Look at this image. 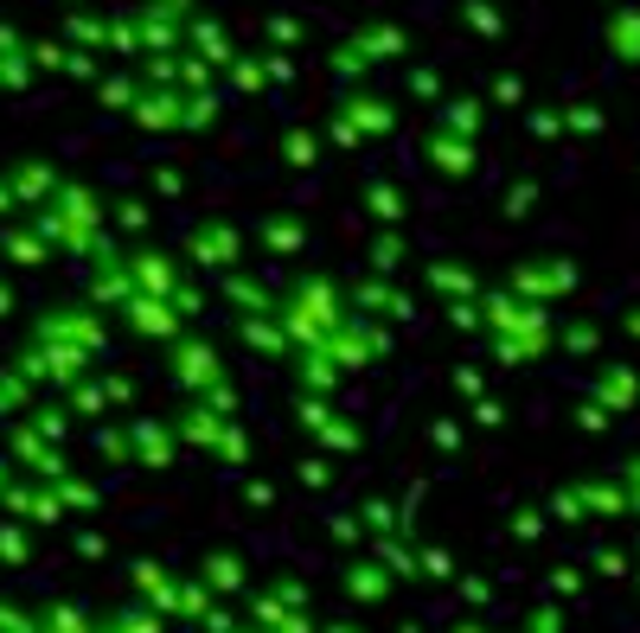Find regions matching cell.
Returning <instances> with one entry per match:
<instances>
[{"label": "cell", "instance_id": "d6986e66", "mask_svg": "<svg viewBox=\"0 0 640 633\" xmlns=\"http://www.w3.org/2000/svg\"><path fill=\"white\" fill-rule=\"evenodd\" d=\"M65 409H71L77 423H102V409H109V384L102 378H77L65 390Z\"/></svg>", "mask_w": 640, "mask_h": 633}, {"label": "cell", "instance_id": "9a60e30c", "mask_svg": "<svg viewBox=\"0 0 640 633\" xmlns=\"http://www.w3.org/2000/svg\"><path fill=\"white\" fill-rule=\"evenodd\" d=\"M32 390H39V384H32V378L20 372V365L7 358V365H0V423H13V416H26V409L39 404Z\"/></svg>", "mask_w": 640, "mask_h": 633}, {"label": "cell", "instance_id": "d590c367", "mask_svg": "<svg viewBox=\"0 0 640 633\" xmlns=\"http://www.w3.org/2000/svg\"><path fill=\"white\" fill-rule=\"evenodd\" d=\"M269 633H314V621H307V614H288V621H282V627H269Z\"/></svg>", "mask_w": 640, "mask_h": 633}, {"label": "cell", "instance_id": "8992f818", "mask_svg": "<svg viewBox=\"0 0 640 633\" xmlns=\"http://www.w3.org/2000/svg\"><path fill=\"white\" fill-rule=\"evenodd\" d=\"M167 378H174L186 397H205V390L230 384V372H225V358H218V346H205V339H186V333H179L174 346H167Z\"/></svg>", "mask_w": 640, "mask_h": 633}, {"label": "cell", "instance_id": "52a82bcc", "mask_svg": "<svg viewBox=\"0 0 640 633\" xmlns=\"http://www.w3.org/2000/svg\"><path fill=\"white\" fill-rule=\"evenodd\" d=\"M32 339H71L83 353H102V307L90 301V295H83V301H51L46 314H39Z\"/></svg>", "mask_w": 640, "mask_h": 633}, {"label": "cell", "instance_id": "7c38bea8", "mask_svg": "<svg viewBox=\"0 0 640 633\" xmlns=\"http://www.w3.org/2000/svg\"><path fill=\"white\" fill-rule=\"evenodd\" d=\"M186 256H193L199 269H237V230L230 225H199L186 237Z\"/></svg>", "mask_w": 640, "mask_h": 633}, {"label": "cell", "instance_id": "1f68e13d", "mask_svg": "<svg viewBox=\"0 0 640 633\" xmlns=\"http://www.w3.org/2000/svg\"><path fill=\"white\" fill-rule=\"evenodd\" d=\"M0 633H39V609H26V602H0Z\"/></svg>", "mask_w": 640, "mask_h": 633}, {"label": "cell", "instance_id": "f546056e", "mask_svg": "<svg viewBox=\"0 0 640 633\" xmlns=\"http://www.w3.org/2000/svg\"><path fill=\"white\" fill-rule=\"evenodd\" d=\"M211 455L225 461V467H244V461H250V442H244V429L230 423V429L218 435V442H211Z\"/></svg>", "mask_w": 640, "mask_h": 633}, {"label": "cell", "instance_id": "603a6c76", "mask_svg": "<svg viewBox=\"0 0 640 633\" xmlns=\"http://www.w3.org/2000/svg\"><path fill=\"white\" fill-rule=\"evenodd\" d=\"M225 301L237 307V320H244V314H276L269 288H256V281H244V276H225Z\"/></svg>", "mask_w": 640, "mask_h": 633}, {"label": "cell", "instance_id": "e575fe53", "mask_svg": "<svg viewBox=\"0 0 640 633\" xmlns=\"http://www.w3.org/2000/svg\"><path fill=\"white\" fill-rule=\"evenodd\" d=\"M116 218H122L128 230H141V218H148V211H141V205H135V199H122V211H116Z\"/></svg>", "mask_w": 640, "mask_h": 633}, {"label": "cell", "instance_id": "ffe728a7", "mask_svg": "<svg viewBox=\"0 0 640 633\" xmlns=\"http://www.w3.org/2000/svg\"><path fill=\"white\" fill-rule=\"evenodd\" d=\"M295 378H302V390H321V397H327L333 384H339V365H333L321 346H307V353H295Z\"/></svg>", "mask_w": 640, "mask_h": 633}, {"label": "cell", "instance_id": "3957f363", "mask_svg": "<svg viewBox=\"0 0 640 633\" xmlns=\"http://www.w3.org/2000/svg\"><path fill=\"white\" fill-rule=\"evenodd\" d=\"M237 423V390L218 384V390H205V397H186V409H174V435L186 448H205L211 455V442Z\"/></svg>", "mask_w": 640, "mask_h": 633}, {"label": "cell", "instance_id": "cb8c5ba5", "mask_svg": "<svg viewBox=\"0 0 640 633\" xmlns=\"http://www.w3.org/2000/svg\"><path fill=\"white\" fill-rule=\"evenodd\" d=\"M0 563H7V570H26V563H32V537H26L20 518H0Z\"/></svg>", "mask_w": 640, "mask_h": 633}, {"label": "cell", "instance_id": "ba28073f", "mask_svg": "<svg viewBox=\"0 0 640 633\" xmlns=\"http://www.w3.org/2000/svg\"><path fill=\"white\" fill-rule=\"evenodd\" d=\"M116 314H122L128 333H141L154 346H174L179 333H186V314H179L174 301H160V295H135V301H122Z\"/></svg>", "mask_w": 640, "mask_h": 633}, {"label": "cell", "instance_id": "4316f807", "mask_svg": "<svg viewBox=\"0 0 640 633\" xmlns=\"http://www.w3.org/2000/svg\"><path fill=\"white\" fill-rule=\"evenodd\" d=\"M97 455L116 461V467H135V442H128V429H102L97 423Z\"/></svg>", "mask_w": 640, "mask_h": 633}, {"label": "cell", "instance_id": "f1b7e54d", "mask_svg": "<svg viewBox=\"0 0 640 633\" xmlns=\"http://www.w3.org/2000/svg\"><path fill=\"white\" fill-rule=\"evenodd\" d=\"M26 416H32V423H39V429H46L51 442H65V435H71V423H77V416H71L65 404H32Z\"/></svg>", "mask_w": 640, "mask_h": 633}, {"label": "cell", "instance_id": "d6a6232c", "mask_svg": "<svg viewBox=\"0 0 640 633\" xmlns=\"http://www.w3.org/2000/svg\"><path fill=\"white\" fill-rule=\"evenodd\" d=\"M102 384H109V404H116V409H122V404H135V378H122V372H109Z\"/></svg>", "mask_w": 640, "mask_h": 633}, {"label": "cell", "instance_id": "9c48e42d", "mask_svg": "<svg viewBox=\"0 0 640 633\" xmlns=\"http://www.w3.org/2000/svg\"><path fill=\"white\" fill-rule=\"evenodd\" d=\"M7 512L20 518V525H58L65 518V493H58V481H13L7 486Z\"/></svg>", "mask_w": 640, "mask_h": 633}, {"label": "cell", "instance_id": "484cf974", "mask_svg": "<svg viewBox=\"0 0 640 633\" xmlns=\"http://www.w3.org/2000/svg\"><path fill=\"white\" fill-rule=\"evenodd\" d=\"M46 186H51V174L39 167V160H26L20 174H13V199H20V205H39V199H46Z\"/></svg>", "mask_w": 640, "mask_h": 633}, {"label": "cell", "instance_id": "4fadbf2b", "mask_svg": "<svg viewBox=\"0 0 640 633\" xmlns=\"http://www.w3.org/2000/svg\"><path fill=\"white\" fill-rule=\"evenodd\" d=\"M128 583L148 595V609H154V614H174V589H179V583H174V576H167V570H160L154 557H135V563H128Z\"/></svg>", "mask_w": 640, "mask_h": 633}, {"label": "cell", "instance_id": "44dd1931", "mask_svg": "<svg viewBox=\"0 0 640 633\" xmlns=\"http://www.w3.org/2000/svg\"><path fill=\"white\" fill-rule=\"evenodd\" d=\"M353 301H358V314H365V320H404V314H410L404 295H391V288H372V281H358Z\"/></svg>", "mask_w": 640, "mask_h": 633}, {"label": "cell", "instance_id": "6da1fadb", "mask_svg": "<svg viewBox=\"0 0 640 633\" xmlns=\"http://www.w3.org/2000/svg\"><path fill=\"white\" fill-rule=\"evenodd\" d=\"M276 320L288 327L295 353H307V346H327L333 333L353 320V307L339 301V288H333L327 276H302V281H295V288L276 301Z\"/></svg>", "mask_w": 640, "mask_h": 633}, {"label": "cell", "instance_id": "7402d4cb", "mask_svg": "<svg viewBox=\"0 0 640 633\" xmlns=\"http://www.w3.org/2000/svg\"><path fill=\"white\" fill-rule=\"evenodd\" d=\"M0 244H7V256H13L20 269H32V263H46V256H51V237L39 225H32V230H7Z\"/></svg>", "mask_w": 640, "mask_h": 633}, {"label": "cell", "instance_id": "30bf717a", "mask_svg": "<svg viewBox=\"0 0 640 633\" xmlns=\"http://www.w3.org/2000/svg\"><path fill=\"white\" fill-rule=\"evenodd\" d=\"M128 442H135V467H148V474H167L179 455V435L167 423H154V416H135L128 423Z\"/></svg>", "mask_w": 640, "mask_h": 633}, {"label": "cell", "instance_id": "4dcf8cb0", "mask_svg": "<svg viewBox=\"0 0 640 633\" xmlns=\"http://www.w3.org/2000/svg\"><path fill=\"white\" fill-rule=\"evenodd\" d=\"M58 493H65V512H97V486L77 481V474H65V481H58Z\"/></svg>", "mask_w": 640, "mask_h": 633}, {"label": "cell", "instance_id": "f35d334b", "mask_svg": "<svg viewBox=\"0 0 640 633\" xmlns=\"http://www.w3.org/2000/svg\"><path fill=\"white\" fill-rule=\"evenodd\" d=\"M333 633H358V627H353V621H339V627H333Z\"/></svg>", "mask_w": 640, "mask_h": 633}, {"label": "cell", "instance_id": "74e56055", "mask_svg": "<svg viewBox=\"0 0 640 633\" xmlns=\"http://www.w3.org/2000/svg\"><path fill=\"white\" fill-rule=\"evenodd\" d=\"M13 307H20V301H13V288L0 281V320H13Z\"/></svg>", "mask_w": 640, "mask_h": 633}, {"label": "cell", "instance_id": "8fae6325", "mask_svg": "<svg viewBox=\"0 0 640 633\" xmlns=\"http://www.w3.org/2000/svg\"><path fill=\"white\" fill-rule=\"evenodd\" d=\"M128 276H135L141 295H160V301H174L179 288H186V281H179V263L167 250H128Z\"/></svg>", "mask_w": 640, "mask_h": 633}, {"label": "cell", "instance_id": "5bb4252c", "mask_svg": "<svg viewBox=\"0 0 640 633\" xmlns=\"http://www.w3.org/2000/svg\"><path fill=\"white\" fill-rule=\"evenodd\" d=\"M199 576L218 589V595H237V589L250 583V570H244V557H237V551H205V557H199Z\"/></svg>", "mask_w": 640, "mask_h": 633}, {"label": "cell", "instance_id": "7a4b0ae2", "mask_svg": "<svg viewBox=\"0 0 640 633\" xmlns=\"http://www.w3.org/2000/svg\"><path fill=\"white\" fill-rule=\"evenodd\" d=\"M32 225L51 237V250L65 256H97L102 244V205L83 186H58L46 205H32Z\"/></svg>", "mask_w": 640, "mask_h": 633}, {"label": "cell", "instance_id": "2e32d148", "mask_svg": "<svg viewBox=\"0 0 640 633\" xmlns=\"http://www.w3.org/2000/svg\"><path fill=\"white\" fill-rule=\"evenodd\" d=\"M39 633H97V614L83 609V602H65V595H58V602L39 609Z\"/></svg>", "mask_w": 640, "mask_h": 633}, {"label": "cell", "instance_id": "277c9868", "mask_svg": "<svg viewBox=\"0 0 640 633\" xmlns=\"http://www.w3.org/2000/svg\"><path fill=\"white\" fill-rule=\"evenodd\" d=\"M90 358H97V353H83V346H71V339H32L13 365H20L32 384H58V390H71L77 378H90Z\"/></svg>", "mask_w": 640, "mask_h": 633}, {"label": "cell", "instance_id": "8d00e7d4", "mask_svg": "<svg viewBox=\"0 0 640 633\" xmlns=\"http://www.w3.org/2000/svg\"><path fill=\"white\" fill-rule=\"evenodd\" d=\"M7 486H13V455H0V506H7Z\"/></svg>", "mask_w": 640, "mask_h": 633}, {"label": "cell", "instance_id": "ac0fdd59", "mask_svg": "<svg viewBox=\"0 0 640 633\" xmlns=\"http://www.w3.org/2000/svg\"><path fill=\"white\" fill-rule=\"evenodd\" d=\"M97 633H167V614H154L148 602H128V609L102 614Z\"/></svg>", "mask_w": 640, "mask_h": 633}, {"label": "cell", "instance_id": "e0dca14e", "mask_svg": "<svg viewBox=\"0 0 640 633\" xmlns=\"http://www.w3.org/2000/svg\"><path fill=\"white\" fill-rule=\"evenodd\" d=\"M211 609H218V589L199 576V583H179L174 589V614H167V621H193V627H205V614H211Z\"/></svg>", "mask_w": 640, "mask_h": 633}, {"label": "cell", "instance_id": "836d02e7", "mask_svg": "<svg viewBox=\"0 0 640 633\" xmlns=\"http://www.w3.org/2000/svg\"><path fill=\"white\" fill-rule=\"evenodd\" d=\"M269 589H276L282 602H288V609H307V589L295 583V576H276V583H269Z\"/></svg>", "mask_w": 640, "mask_h": 633}, {"label": "cell", "instance_id": "d4e9b609", "mask_svg": "<svg viewBox=\"0 0 640 633\" xmlns=\"http://www.w3.org/2000/svg\"><path fill=\"white\" fill-rule=\"evenodd\" d=\"M346 589H353V602H378V595H384V570H378V563H353V570H346Z\"/></svg>", "mask_w": 640, "mask_h": 633}, {"label": "cell", "instance_id": "83f0119b", "mask_svg": "<svg viewBox=\"0 0 640 633\" xmlns=\"http://www.w3.org/2000/svg\"><path fill=\"white\" fill-rule=\"evenodd\" d=\"M263 244L276 256H295L302 250V225H295V218H269V225H263Z\"/></svg>", "mask_w": 640, "mask_h": 633}, {"label": "cell", "instance_id": "5b68a950", "mask_svg": "<svg viewBox=\"0 0 640 633\" xmlns=\"http://www.w3.org/2000/svg\"><path fill=\"white\" fill-rule=\"evenodd\" d=\"M7 455H13V467H26L32 481H65V474H71L65 442H51L32 416H13V423H7Z\"/></svg>", "mask_w": 640, "mask_h": 633}]
</instances>
